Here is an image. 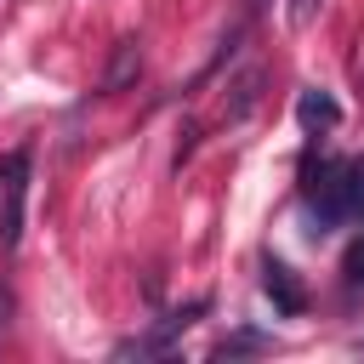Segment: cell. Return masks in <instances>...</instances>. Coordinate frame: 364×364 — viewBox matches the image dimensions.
Segmentation results:
<instances>
[{
  "instance_id": "1",
  "label": "cell",
  "mask_w": 364,
  "mask_h": 364,
  "mask_svg": "<svg viewBox=\"0 0 364 364\" xmlns=\"http://www.w3.org/2000/svg\"><path fill=\"white\" fill-rule=\"evenodd\" d=\"M313 193V233H330L336 222H353V216H364V165H353V159H336V165H324L318 171V182L307 188Z\"/></svg>"
},
{
  "instance_id": "2",
  "label": "cell",
  "mask_w": 364,
  "mask_h": 364,
  "mask_svg": "<svg viewBox=\"0 0 364 364\" xmlns=\"http://www.w3.org/2000/svg\"><path fill=\"white\" fill-rule=\"evenodd\" d=\"M28 148L0 154V245L11 250L23 239V199H28Z\"/></svg>"
},
{
  "instance_id": "3",
  "label": "cell",
  "mask_w": 364,
  "mask_h": 364,
  "mask_svg": "<svg viewBox=\"0 0 364 364\" xmlns=\"http://www.w3.org/2000/svg\"><path fill=\"white\" fill-rule=\"evenodd\" d=\"M262 290H267V301L284 313V318H296V313H307V290H301V279L284 267V262H262Z\"/></svg>"
},
{
  "instance_id": "4",
  "label": "cell",
  "mask_w": 364,
  "mask_h": 364,
  "mask_svg": "<svg viewBox=\"0 0 364 364\" xmlns=\"http://www.w3.org/2000/svg\"><path fill=\"white\" fill-rule=\"evenodd\" d=\"M296 119H301V131H330L341 119V102L330 91H301L296 97Z\"/></svg>"
},
{
  "instance_id": "5",
  "label": "cell",
  "mask_w": 364,
  "mask_h": 364,
  "mask_svg": "<svg viewBox=\"0 0 364 364\" xmlns=\"http://www.w3.org/2000/svg\"><path fill=\"white\" fill-rule=\"evenodd\" d=\"M136 68H142L136 40H119V46H114V63H108V74H102V91H125V85L136 80Z\"/></svg>"
},
{
  "instance_id": "6",
  "label": "cell",
  "mask_w": 364,
  "mask_h": 364,
  "mask_svg": "<svg viewBox=\"0 0 364 364\" xmlns=\"http://www.w3.org/2000/svg\"><path fill=\"white\" fill-rule=\"evenodd\" d=\"M273 341L267 336H250V330H239V336H222L216 341V358H233V353H267Z\"/></svg>"
},
{
  "instance_id": "7",
  "label": "cell",
  "mask_w": 364,
  "mask_h": 364,
  "mask_svg": "<svg viewBox=\"0 0 364 364\" xmlns=\"http://www.w3.org/2000/svg\"><path fill=\"white\" fill-rule=\"evenodd\" d=\"M341 273H347L353 284H364V233H358V239L347 245V262H341Z\"/></svg>"
},
{
  "instance_id": "8",
  "label": "cell",
  "mask_w": 364,
  "mask_h": 364,
  "mask_svg": "<svg viewBox=\"0 0 364 364\" xmlns=\"http://www.w3.org/2000/svg\"><path fill=\"white\" fill-rule=\"evenodd\" d=\"M313 11H318V0H290V28H307Z\"/></svg>"
},
{
  "instance_id": "9",
  "label": "cell",
  "mask_w": 364,
  "mask_h": 364,
  "mask_svg": "<svg viewBox=\"0 0 364 364\" xmlns=\"http://www.w3.org/2000/svg\"><path fill=\"white\" fill-rule=\"evenodd\" d=\"M6 307H11V296H6V290H0V330H6Z\"/></svg>"
}]
</instances>
